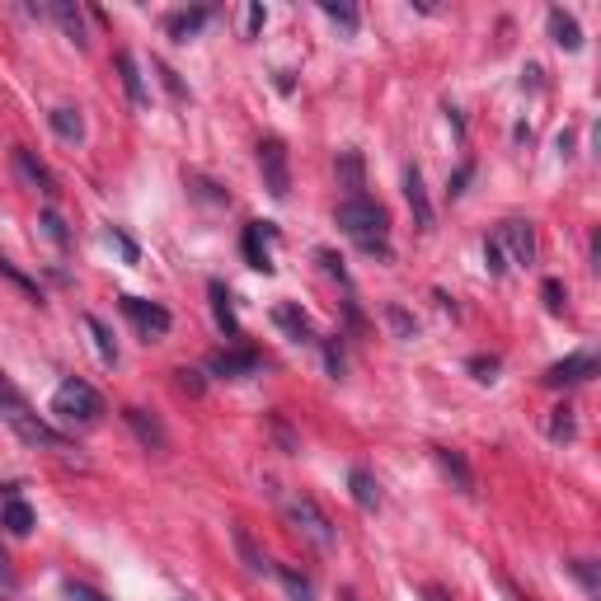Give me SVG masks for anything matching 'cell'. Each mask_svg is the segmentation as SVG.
<instances>
[{"label":"cell","mask_w":601,"mask_h":601,"mask_svg":"<svg viewBox=\"0 0 601 601\" xmlns=\"http://www.w3.org/2000/svg\"><path fill=\"white\" fill-rule=\"evenodd\" d=\"M10 160H15V174H19V179H24V184L43 188L47 198H57V174L47 170V165H43V160H38V155L29 151V146H15V151H10Z\"/></svg>","instance_id":"cell-11"},{"label":"cell","mask_w":601,"mask_h":601,"mask_svg":"<svg viewBox=\"0 0 601 601\" xmlns=\"http://www.w3.org/2000/svg\"><path fill=\"white\" fill-rule=\"evenodd\" d=\"M273 240H278L273 221H249V226H245V240H240L249 268H259V273H273Z\"/></svg>","instance_id":"cell-8"},{"label":"cell","mask_w":601,"mask_h":601,"mask_svg":"<svg viewBox=\"0 0 601 601\" xmlns=\"http://www.w3.org/2000/svg\"><path fill=\"white\" fill-rule=\"evenodd\" d=\"M174 376H179V386H184V390H193V395H198V390H202V381H198V371H188V367H179V371H174Z\"/></svg>","instance_id":"cell-44"},{"label":"cell","mask_w":601,"mask_h":601,"mask_svg":"<svg viewBox=\"0 0 601 601\" xmlns=\"http://www.w3.org/2000/svg\"><path fill=\"white\" fill-rule=\"evenodd\" d=\"M404 198H409V207H414L418 226H423V231H432V202H428V188H423V170H418V165H409V170H404Z\"/></svg>","instance_id":"cell-17"},{"label":"cell","mask_w":601,"mask_h":601,"mask_svg":"<svg viewBox=\"0 0 601 601\" xmlns=\"http://www.w3.org/2000/svg\"><path fill=\"white\" fill-rule=\"evenodd\" d=\"M498 245H508L512 263H522V268H531V263H536V231H531V221H503Z\"/></svg>","instance_id":"cell-10"},{"label":"cell","mask_w":601,"mask_h":601,"mask_svg":"<svg viewBox=\"0 0 601 601\" xmlns=\"http://www.w3.org/2000/svg\"><path fill=\"white\" fill-rule=\"evenodd\" d=\"M259 170H263V188L278 202L292 193V165H287V146L278 137L259 141Z\"/></svg>","instance_id":"cell-5"},{"label":"cell","mask_w":601,"mask_h":601,"mask_svg":"<svg viewBox=\"0 0 601 601\" xmlns=\"http://www.w3.org/2000/svg\"><path fill=\"white\" fill-rule=\"evenodd\" d=\"M550 437H555V442H569L573 437V409H555V418H550Z\"/></svg>","instance_id":"cell-33"},{"label":"cell","mask_w":601,"mask_h":601,"mask_svg":"<svg viewBox=\"0 0 601 601\" xmlns=\"http://www.w3.org/2000/svg\"><path fill=\"white\" fill-rule=\"evenodd\" d=\"M432 456H437V465H442V475L456 479V489H461V494H475V470H470V461H465L461 451L437 447Z\"/></svg>","instance_id":"cell-20"},{"label":"cell","mask_w":601,"mask_h":601,"mask_svg":"<svg viewBox=\"0 0 601 601\" xmlns=\"http://www.w3.org/2000/svg\"><path fill=\"white\" fill-rule=\"evenodd\" d=\"M339 231L353 240L362 254H371V259L386 263L395 249H390V216L381 202H371L367 193L362 198H343L339 202Z\"/></svg>","instance_id":"cell-2"},{"label":"cell","mask_w":601,"mask_h":601,"mask_svg":"<svg viewBox=\"0 0 601 601\" xmlns=\"http://www.w3.org/2000/svg\"><path fill=\"white\" fill-rule=\"evenodd\" d=\"M113 66H118V76H123V90H127V99H132V104L137 108H146L151 104V90H146V80H141V66H137V57H132V52H118V57H113Z\"/></svg>","instance_id":"cell-16"},{"label":"cell","mask_w":601,"mask_h":601,"mask_svg":"<svg viewBox=\"0 0 601 601\" xmlns=\"http://www.w3.org/2000/svg\"><path fill=\"white\" fill-rule=\"evenodd\" d=\"M339 174H343V184H348V198H362V155H357V151L343 155Z\"/></svg>","instance_id":"cell-27"},{"label":"cell","mask_w":601,"mask_h":601,"mask_svg":"<svg viewBox=\"0 0 601 601\" xmlns=\"http://www.w3.org/2000/svg\"><path fill=\"white\" fill-rule=\"evenodd\" d=\"M259 367H263V357L254 353V348H221V353L207 357V371H212V376H226V381H245V376H254Z\"/></svg>","instance_id":"cell-9"},{"label":"cell","mask_w":601,"mask_h":601,"mask_svg":"<svg viewBox=\"0 0 601 601\" xmlns=\"http://www.w3.org/2000/svg\"><path fill=\"white\" fill-rule=\"evenodd\" d=\"M320 10H324L329 19H334V24H339L343 33H357V10H353V5H334V0H324Z\"/></svg>","instance_id":"cell-30"},{"label":"cell","mask_w":601,"mask_h":601,"mask_svg":"<svg viewBox=\"0 0 601 601\" xmlns=\"http://www.w3.org/2000/svg\"><path fill=\"white\" fill-rule=\"evenodd\" d=\"M592 376H597V357L573 353V357H564V362H555V367L545 371V386H578V381H592Z\"/></svg>","instance_id":"cell-12"},{"label":"cell","mask_w":601,"mask_h":601,"mask_svg":"<svg viewBox=\"0 0 601 601\" xmlns=\"http://www.w3.org/2000/svg\"><path fill=\"white\" fill-rule=\"evenodd\" d=\"M231 536H235V550H240V559H245V569H249V573H273V564H268V555H263L259 545H254V536H249L245 526H235Z\"/></svg>","instance_id":"cell-25"},{"label":"cell","mask_w":601,"mask_h":601,"mask_svg":"<svg viewBox=\"0 0 601 601\" xmlns=\"http://www.w3.org/2000/svg\"><path fill=\"white\" fill-rule=\"evenodd\" d=\"M19 587V578H15V569H10V555L0 550V592H15Z\"/></svg>","instance_id":"cell-40"},{"label":"cell","mask_w":601,"mask_h":601,"mask_svg":"<svg viewBox=\"0 0 601 601\" xmlns=\"http://www.w3.org/2000/svg\"><path fill=\"white\" fill-rule=\"evenodd\" d=\"M155 71H160V80H165V90H170L174 99H188V90H184V80L174 76L170 66H165V62H155Z\"/></svg>","instance_id":"cell-38"},{"label":"cell","mask_w":601,"mask_h":601,"mask_svg":"<svg viewBox=\"0 0 601 601\" xmlns=\"http://www.w3.org/2000/svg\"><path fill=\"white\" fill-rule=\"evenodd\" d=\"M66 601H108V597L90 583H66Z\"/></svg>","instance_id":"cell-36"},{"label":"cell","mask_w":601,"mask_h":601,"mask_svg":"<svg viewBox=\"0 0 601 601\" xmlns=\"http://www.w3.org/2000/svg\"><path fill=\"white\" fill-rule=\"evenodd\" d=\"M324 367H329V376H343V348L334 339H324Z\"/></svg>","instance_id":"cell-37"},{"label":"cell","mask_w":601,"mask_h":601,"mask_svg":"<svg viewBox=\"0 0 601 601\" xmlns=\"http://www.w3.org/2000/svg\"><path fill=\"white\" fill-rule=\"evenodd\" d=\"M47 15L57 19V29H62L76 47L90 43V33H85V15H80V5H71V0H52V5H47Z\"/></svg>","instance_id":"cell-18"},{"label":"cell","mask_w":601,"mask_h":601,"mask_svg":"<svg viewBox=\"0 0 601 601\" xmlns=\"http://www.w3.org/2000/svg\"><path fill=\"white\" fill-rule=\"evenodd\" d=\"M108 240H113V245L123 249V259H127V263H137V245H132V240H127L123 231H113V235H108Z\"/></svg>","instance_id":"cell-43"},{"label":"cell","mask_w":601,"mask_h":601,"mask_svg":"<svg viewBox=\"0 0 601 601\" xmlns=\"http://www.w3.org/2000/svg\"><path fill=\"white\" fill-rule=\"evenodd\" d=\"M569 573H573V578H578V583H583V592H587V597H592V601L601 597V583H597V564H592V559H573V564H569Z\"/></svg>","instance_id":"cell-28"},{"label":"cell","mask_w":601,"mask_h":601,"mask_svg":"<svg viewBox=\"0 0 601 601\" xmlns=\"http://www.w3.org/2000/svg\"><path fill=\"white\" fill-rule=\"evenodd\" d=\"M43 226H47V235H52L57 245H71V231H66V221L57 212H43Z\"/></svg>","instance_id":"cell-35"},{"label":"cell","mask_w":601,"mask_h":601,"mask_svg":"<svg viewBox=\"0 0 601 601\" xmlns=\"http://www.w3.org/2000/svg\"><path fill=\"white\" fill-rule=\"evenodd\" d=\"M47 123H52V132H57L62 141H71V146L85 141V118H80V108H52Z\"/></svg>","instance_id":"cell-22"},{"label":"cell","mask_w":601,"mask_h":601,"mask_svg":"<svg viewBox=\"0 0 601 601\" xmlns=\"http://www.w3.org/2000/svg\"><path fill=\"white\" fill-rule=\"evenodd\" d=\"M423 601H456V597H451L447 587H437V583H428V587H423Z\"/></svg>","instance_id":"cell-46"},{"label":"cell","mask_w":601,"mask_h":601,"mask_svg":"<svg viewBox=\"0 0 601 601\" xmlns=\"http://www.w3.org/2000/svg\"><path fill=\"white\" fill-rule=\"evenodd\" d=\"M207 19H212V10H179V15L165 19V29H170L174 43H188V38H193V33H198Z\"/></svg>","instance_id":"cell-23"},{"label":"cell","mask_w":601,"mask_h":601,"mask_svg":"<svg viewBox=\"0 0 601 601\" xmlns=\"http://www.w3.org/2000/svg\"><path fill=\"white\" fill-rule=\"evenodd\" d=\"M282 512H287V522H292L310 545H320V550H334V545H339V531H334V522L324 517V508L315 503V498L292 494L287 503H282Z\"/></svg>","instance_id":"cell-3"},{"label":"cell","mask_w":601,"mask_h":601,"mask_svg":"<svg viewBox=\"0 0 601 601\" xmlns=\"http://www.w3.org/2000/svg\"><path fill=\"white\" fill-rule=\"evenodd\" d=\"M386 320L395 324V334H400V339H414V329H418V324L409 320V315H404L400 306H386Z\"/></svg>","instance_id":"cell-34"},{"label":"cell","mask_w":601,"mask_h":601,"mask_svg":"<svg viewBox=\"0 0 601 601\" xmlns=\"http://www.w3.org/2000/svg\"><path fill=\"white\" fill-rule=\"evenodd\" d=\"M278 578L287 583V592H292V601H315V592H310V578L296 569H278Z\"/></svg>","instance_id":"cell-29"},{"label":"cell","mask_w":601,"mask_h":601,"mask_svg":"<svg viewBox=\"0 0 601 601\" xmlns=\"http://www.w3.org/2000/svg\"><path fill=\"white\" fill-rule=\"evenodd\" d=\"M85 329H90V339H94V353L104 357L108 367H118V339H113V329H108L99 315H85Z\"/></svg>","instance_id":"cell-24"},{"label":"cell","mask_w":601,"mask_h":601,"mask_svg":"<svg viewBox=\"0 0 601 601\" xmlns=\"http://www.w3.org/2000/svg\"><path fill=\"white\" fill-rule=\"evenodd\" d=\"M0 278L10 282V287H15V292H24V296H29L33 306H38V301H43V292H38V282H33V278H29V273H19L15 263L5 259V254H0Z\"/></svg>","instance_id":"cell-26"},{"label":"cell","mask_w":601,"mask_h":601,"mask_svg":"<svg viewBox=\"0 0 601 601\" xmlns=\"http://www.w3.org/2000/svg\"><path fill=\"white\" fill-rule=\"evenodd\" d=\"M470 174H475L470 165H461V170H456V179H451V198H461V193H465V184H470Z\"/></svg>","instance_id":"cell-45"},{"label":"cell","mask_w":601,"mask_h":601,"mask_svg":"<svg viewBox=\"0 0 601 601\" xmlns=\"http://www.w3.org/2000/svg\"><path fill=\"white\" fill-rule=\"evenodd\" d=\"M273 324H278L282 334L292 343H315V329H310V315L296 301H282V306H273Z\"/></svg>","instance_id":"cell-14"},{"label":"cell","mask_w":601,"mask_h":601,"mask_svg":"<svg viewBox=\"0 0 601 601\" xmlns=\"http://www.w3.org/2000/svg\"><path fill=\"white\" fill-rule=\"evenodd\" d=\"M52 414L66 418V423H94V418L104 414V395L90 386V381H62L57 395H52Z\"/></svg>","instance_id":"cell-4"},{"label":"cell","mask_w":601,"mask_h":601,"mask_svg":"<svg viewBox=\"0 0 601 601\" xmlns=\"http://www.w3.org/2000/svg\"><path fill=\"white\" fill-rule=\"evenodd\" d=\"M207 296H212V315H216V329L226 334V339H240V320H235V306H231V292H226V282H207Z\"/></svg>","instance_id":"cell-19"},{"label":"cell","mask_w":601,"mask_h":601,"mask_svg":"<svg viewBox=\"0 0 601 601\" xmlns=\"http://www.w3.org/2000/svg\"><path fill=\"white\" fill-rule=\"evenodd\" d=\"M263 19H268V10H263V5H249V10H245V33H249V38L263 29Z\"/></svg>","instance_id":"cell-41"},{"label":"cell","mask_w":601,"mask_h":601,"mask_svg":"<svg viewBox=\"0 0 601 601\" xmlns=\"http://www.w3.org/2000/svg\"><path fill=\"white\" fill-rule=\"evenodd\" d=\"M123 315L132 324H137L141 329V339L151 343V339H165V334H170L174 329V315L165 306H160V301H141V296H123Z\"/></svg>","instance_id":"cell-6"},{"label":"cell","mask_w":601,"mask_h":601,"mask_svg":"<svg viewBox=\"0 0 601 601\" xmlns=\"http://www.w3.org/2000/svg\"><path fill=\"white\" fill-rule=\"evenodd\" d=\"M123 423L132 428V437H137V442L151 451V456H165V451H170V432H165V423H160L155 414L137 409V404H127V409H123Z\"/></svg>","instance_id":"cell-7"},{"label":"cell","mask_w":601,"mask_h":601,"mask_svg":"<svg viewBox=\"0 0 601 601\" xmlns=\"http://www.w3.org/2000/svg\"><path fill=\"white\" fill-rule=\"evenodd\" d=\"M470 371H475V381H494L498 357H470Z\"/></svg>","instance_id":"cell-39"},{"label":"cell","mask_w":601,"mask_h":601,"mask_svg":"<svg viewBox=\"0 0 601 601\" xmlns=\"http://www.w3.org/2000/svg\"><path fill=\"white\" fill-rule=\"evenodd\" d=\"M0 418L10 423V432H15L24 447L33 451H62V456H71L76 451V442L66 437V432H57L47 418H38V409H33L29 400H24V390L0 371Z\"/></svg>","instance_id":"cell-1"},{"label":"cell","mask_w":601,"mask_h":601,"mask_svg":"<svg viewBox=\"0 0 601 601\" xmlns=\"http://www.w3.org/2000/svg\"><path fill=\"white\" fill-rule=\"evenodd\" d=\"M33 522H38V517H33V508L15 494V484H5V503H0V526H5L10 536H29Z\"/></svg>","instance_id":"cell-13"},{"label":"cell","mask_w":601,"mask_h":601,"mask_svg":"<svg viewBox=\"0 0 601 601\" xmlns=\"http://www.w3.org/2000/svg\"><path fill=\"white\" fill-rule=\"evenodd\" d=\"M540 296H545V310H550V315H564V301H569V296H564V282L559 278L540 282Z\"/></svg>","instance_id":"cell-31"},{"label":"cell","mask_w":601,"mask_h":601,"mask_svg":"<svg viewBox=\"0 0 601 601\" xmlns=\"http://www.w3.org/2000/svg\"><path fill=\"white\" fill-rule=\"evenodd\" d=\"M320 263H324V273H334L339 282H348V273H343V259H334L329 249H320Z\"/></svg>","instance_id":"cell-42"},{"label":"cell","mask_w":601,"mask_h":601,"mask_svg":"<svg viewBox=\"0 0 601 601\" xmlns=\"http://www.w3.org/2000/svg\"><path fill=\"white\" fill-rule=\"evenodd\" d=\"M484 268H489L494 278L508 273V263H503V245H498V240H484Z\"/></svg>","instance_id":"cell-32"},{"label":"cell","mask_w":601,"mask_h":601,"mask_svg":"<svg viewBox=\"0 0 601 601\" xmlns=\"http://www.w3.org/2000/svg\"><path fill=\"white\" fill-rule=\"evenodd\" d=\"M550 38H555L559 47H564V52H578V47H583V29H578V19L569 15V10H550Z\"/></svg>","instance_id":"cell-21"},{"label":"cell","mask_w":601,"mask_h":601,"mask_svg":"<svg viewBox=\"0 0 601 601\" xmlns=\"http://www.w3.org/2000/svg\"><path fill=\"white\" fill-rule=\"evenodd\" d=\"M348 494H353V503L362 512L381 508V484H376V475H371L367 465H353V470H348Z\"/></svg>","instance_id":"cell-15"}]
</instances>
